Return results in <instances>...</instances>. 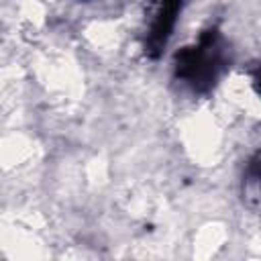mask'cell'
Segmentation results:
<instances>
[{
	"label": "cell",
	"instance_id": "2",
	"mask_svg": "<svg viewBox=\"0 0 261 261\" xmlns=\"http://www.w3.org/2000/svg\"><path fill=\"white\" fill-rule=\"evenodd\" d=\"M184 0H149V20L145 29V53L151 59H157L167 47L177 16L181 12Z\"/></svg>",
	"mask_w": 261,
	"mask_h": 261
},
{
	"label": "cell",
	"instance_id": "4",
	"mask_svg": "<svg viewBox=\"0 0 261 261\" xmlns=\"http://www.w3.org/2000/svg\"><path fill=\"white\" fill-rule=\"evenodd\" d=\"M255 90H257L259 96H261V65H259V69H257V73H255Z\"/></svg>",
	"mask_w": 261,
	"mask_h": 261
},
{
	"label": "cell",
	"instance_id": "1",
	"mask_svg": "<svg viewBox=\"0 0 261 261\" xmlns=\"http://www.w3.org/2000/svg\"><path fill=\"white\" fill-rule=\"evenodd\" d=\"M228 69V49L218 29L210 27L173 57V77L190 92L204 96Z\"/></svg>",
	"mask_w": 261,
	"mask_h": 261
},
{
	"label": "cell",
	"instance_id": "3",
	"mask_svg": "<svg viewBox=\"0 0 261 261\" xmlns=\"http://www.w3.org/2000/svg\"><path fill=\"white\" fill-rule=\"evenodd\" d=\"M243 194L247 198L261 196V149H257L243 171Z\"/></svg>",
	"mask_w": 261,
	"mask_h": 261
}]
</instances>
